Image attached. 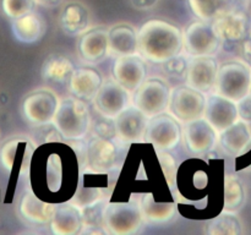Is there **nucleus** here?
Returning a JSON list of instances; mask_svg holds the SVG:
<instances>
[{"instance_id": "obj_23", "label": "nucleus", "mask_w": 251, "mask_h": 235, "mask_svg": "<svg viewBox=\"0 0 251 235\" xmlns=\"http://www.w3.org/2000/svg\"><path fill=\"white\" fill-rule=\"evenodd\" d=\"M221 41H239L244 38L247 20L240 12H226L212 22Z\"/></svg>"}, {"instance_id": "obj_35", "label": "nucleus", "mask_w": 251, "mask_h": 235, "mask_svg": "<svg viewBox=\"0 0 251 235\" xmlns=\"http://www.w3.org/2000/svg\"><path fill=\"white\" fill-rule=\"evenodd\" d=\"M239 103V117L245 121H251V97H245Z\"/></svg>"}, {"instance_id": "obj_1", "label": "nucleus", "mask_w": 251, "mask_h": 235, "mask_svg": "<svg viewBox=\"0 0 251 235\" xmlns=\"http://www.w3.org/2000/svg\"><path fill=\"white\" fill-rule=\"evenodd\" d=\"M183 47L180 29L162 20H150L137 32V51L152 63H167L178 56Z\"/></svg>"}, {"instance_id": "obj_30", "label": "nucleus", "mask_w": 251, "mask_h": 235, "mask_svg": "<svg viewBox=\"0 0 251 235\" xmlns=\"http://www.w3.org/2000/svg\"><path fill=\"white\" fill-rule=\"evenodd\" d=\"M206 232L211 235H235L242 233V223L233 213L223 212L207 224Z\"/></svg>"}, {"instance_id": "obj_17", "label": "nucleus", "mask_w": 251, "mask_h": 235, "mask_svg": "<svg viewBox=\"0 0 251 235\" xmlns=\"http://www.w3.org/2000/svg\"><path fill=\"white\" fill-rule=\"evenodd\" d=\"M83 225L82 211L73 203L56 206L50 220V229L55 235L77 234Z\"/></svg>"}, {"instance_id": "obj_39", "label": "nucleus", "mask_w": 251, "mask_h": 235, "mask_svg": "<svg viewBox=\"0 0 251 235\" xmlns=\"http://www.w3.org/2000/svg\"><path fill=\"white\" fill-rule=\"evenodd\" d=\"M250 92H251V90H250Z\"/></svg>"}, {"instance_id": "obj_34", "label": "nucleus", "mask_w": 251, "mask_h": 235, "mask_svg": "<svg viewBox=\"0 0 251 235\" xmlns=\"http://www.w3.org/2000/svg\"><path fill=\"white\" fill-rule=\"evenodd\" d=\"M85 21V9L78 4H70L65 7L63 14V22L66 28H78Z\"/></svg>"}, {"instance_id": "obj_21", "label": "nucleus", "mask_w": 251, "mask_h": 235, "mask_svg": "<svg viewBox=\"0 0 251 235\" xmlns=\"http://www.w3.org/2000/svg\"><path fill=\"white\" fill-rule=\"evenodd\" d=\"M54 203L44 202L39 200L31 188L26 191L20 202V213L25 219L28 222L37 223V224H46L50 222L53 218L54 212L56 210Z\"/></svg>"}, {"instance_id": "obj_28", "label": "nucleus", "mask_w": 251, "mask_h": 235, "mask_svg": "<svg viewBox=\"0 0 251 235\" xmlns=\"http://www.w3.org/2000/svg\"><path fill=\"white\" fill-rule=\"evenodd\" d=\"M156 153L158 156L162 169H163L164 176H166L167 181H168L169 188H171L174 201L178 203H186V205H199L200 208H205L206 205H207V198L203 201H199V202H193V201L183 198L180 193H179L178 188H176V170H178V166L176 165V161H174L173 156L167 153V151H158Z\"/></svg>"}, {"instance_id": "obj_14", "label": "nucleus", "mask_w": 251, "mask_h": 235, "mask_svg": "<svg viewBox=\"0 0 251 235\" xmlns=\"http://www.w3.org/2000/svg\"><path fill=\"white\" fill-rule=\"evenodd\" d=\"M149 118L136 107H127L115 118L114 130L118 140L124 143L144 142Z\"/></svg>"}, {"instance_id": "obj_19", "label": "nucleus", "mask_w": 251, "mask_h": 235, "mask_svg": "<svg viewBox=\"0 0 251 235\" xmlns=\"http://www.w3.org/2000/svg\"><path fill=\"white\" fill-rule=\"evenodd\" d=\"M102 85V76L93 69H77V70H74L73 75L69 80L70 92L75 97L87 100L95 99Z\"/></svg>"}, {"instance_id": "obj_37", "label": "nucleus", "mask_w": 251, "mask_h": 235, "mask_svg": "<svg viewBox=\"0 0 251 235\" xmlns=\"http://www.w3.org/2000/svg\"><path fill=\"white\" fill-rule=\"evenodd\" d=\"M158 0H131L132 5L139 10H149L157 4Z\"/></svg>"}, {"instance_id": "obj_13", "label": "nucleus", "mask_w": 251, "mask_h": 235, "mask_svg": "<svg viewBox=\"0 0 251 235\" xmlns=\"http://www.w3.org/2000/svg\"><path fill=\"white\" fill-rule=\"evenodd\" d=\"M184 140L190 153L202 156L216 148L218 132L205 118H202L186 124L184 129Z\"/></svg>"}, {"instance_id": "obj_10", "label": "nucleus", "mask_w": 251, "mask_h": 235, "mask_svg": "<svg viewBox=\"0 0 251 235\" xmlns=\"http://www.w3.org/2000/svg\"><path fill=\"white\" fill-rule=\"evenodd\" d=\"M59 98L49 90H39L27 95L22 110L29 122L34 125H46L53 121Z\"/></svg>"}, {"instance_id": "obj_31", "label": "nucleus", "mask_w": 251, "mask_h": 235, "mask_svg": "<svg viewBox=\"0 0 251 235\" xmlns=\"http://www.w3.org/2000/svg\"><path fill=\"white\" fill-rule=\"evenodd\" d=\"M63 184V163L58 153H51L47 161V186L50 192H58Z\"/></svg>"}, {"instance_id": "obj_26", "label": "nucleus", "mask_w": 251, "mask_h": 235, "mask_svg": "<svg viewBox=\"0 0 251 235\" xmlns=\"http://www.w3.org/2000/svg\"><path fill=\"white\" fill-rule=\"evenodd\" d=\"M43 32V20L34 12L15 19L12 22V33L15 38L22 43H34L41 38Z\"/></svg>"}, {"instance_id": "obj_7", "label": "nucleus", "mask_w": 251, "mask_h": 235, "mask_svg": "<svg viewBox=\"0 0 251 235\" xmlns=\"http://www.w3.org/2000/svg\"><path fill=\"white\" fill-rule=\"evenodd\" d=\"M180 139V125L176 121V117L163 113L149 119L144 142L151 143L156 152H168L176 148Z\"/></svg>"}, {"instance_id": "obj_4", "label": "nucleus", "mask_w": 251, "mask_h": 235, "mask_svg": "<svg viewBox=\"0 0 251 235\" xmlns=\"http://www.w3.org/2000/svg\"><path fill=\"white\" fill-rule=\"evenodd\" d=\"M134 193L129 202L108 203L103 212V222L108 232L113 235L134 234L140 229L142 224L141 207L140 198L135 201Z\"/></svg>"}, {"instance_id": "obj_38", "label": "nucleus", "mask_w": 251, "mask_h": 235, "mask_svg": "<svg viewBox=\"0 0 251 235\" xmlns=\"http://www.w3.org/2000/svg\"><path fill=\"white\" fill-rule=\"evenodd\" d=\"M38 1H47V0H38Z\"/></svg>"}, {"instance_id": "obj_6", "label": "nucleus", "mask_w": 251, "mask_h": 235, "mask_svg": "<svg viewBox=\"0 0 251 235\" xmlns=\"http://www.w3.org/2000/svg\"><path fill=\"white\" fill-rule=\"evenodd\" d=\"M206 102L207 98L202 92L190 86H183L171 92L169 109L176 120L188 124L205 118Z\"/></svg>"}, {"instance_id": "obj_16", "label": "nucleus", "mask_w": 251, "mask_h": 235, "mask_svg": "<svg viewBox=\"0 0 251 235\" xmlns=\"http://www.w3.org/2000/svg\"><path fill=\"white\" fill-rule=\"evenodd\" d=\"M205 119L221 134L239 120V108L235 102L216 93L207 98Z\"/></svg>"}, {"instance_id": "obj_24", "label": "nucleus", "mask_w": 251, "mask_h": 235, "mask_svg": "<svg viewBox=\"0 0 251 235\" xmlns=\"http://www.w3.org/2000/svg\"><path fill=\"white\" fill-rule=\"evenodd\" d=\"M248 190L240 175L227 171L225 176V205L223 212L235 213L244 207Z\"/></svg>"}, {"instance_id": "obj_33", "label": "nucleus", "mask_w": 251, "mask_h": 235, "mask_svg": "<svg viewBox=\"0 0 251 235\" xmlns=\"http://www.w3.org/2000/svg\"><path fill=\"white\" fill-rule=\"evenodd\" d=\"M17 146H19V140H12L2 147L0 152V176L9 179L12 165H14Z\"/></svg>"}, {"instance_id": "obj_29", "label": "nucleus", "mask_w": 251, "mask_h": 235, "mask_svg": "<svg viewBox=\"0 0 251 235\" xmlns=\"http://www.w3.org/2000/svg\"><path fill=\"white\" fill-rule=\"evenodd\" d=\"M191 10L202 21H213L229 11L233 0H188Z\"/></svg>"}, {"instance_id": "obj_18", "label": "nucleus", "mask_w": 251, "mask_h": 235, "mask_svg": "<svg viewBox=\"0 0 251 235\" xmlns=\"http://www.w3.org/2000/svg\"><path fill=\"white\" fill-rule=\"evenodd\" d=\"M251 142V129L245 120L237 122L221 132L220 147L225 154L229 157H238L245 151Z\"/></svg>"}, {"instance_id": "obj_3", "label": "nucleus", "mask_w": 251, "mask_h": 235, "mask_svg": "<svg viewBox=\"0 0 251 235\" xmlns=\"http://www.w3.org/2000/svg\"><path fill=\"white\" fill-rule=\"evenodd\" d=\"M53 122L64 140H83L91 127V114L87 103L75 95L63 98L59 100Z\"/></svg>"}, {"instance_id": "obj_8", "label": "nucleus", "mask_w": 251, "mask_h": 235, "mask_svg": "<svg viewBox=\"0 0 251 235\" xmlns=\"http://www.w3.org/2000/svg\"><path fill=\"white\" fill-rule=\"evenodd\" d=\"M171 91L161 80H147L140 86L134 97V104L147 118L163 114L169 108Z\"/></svg>"}, {"instance_id": "obj_36", "label": "nucleus", "mask_w": 251, "mask_h": 235, "mask_svg": "<svg viewBox=\"0 0 251 235\" xmlns=\"http://www.w3.org/2000/svg\"><path fill=\"white\" fill-rule=\"evenodd\" d=\"M207 174L202 170H199L194 174V186L196 188H205L207 185Z\"/></svg>"}, {"instance_id": "obj_5", "label": "nucleus", "mask_w": 251, "mask_h": 235, "mask_svg": "<svg viewBox=\"0 0 251 235\" xmlns=\"http://www.w3.org/2000/svg\"><path fill=\"white\" fill-rule=\"evenodd\" d=\"M216 93L235 103L248 97L251 90V70L245 64L230 61L218 69Z\"/></svg>"}, {"instance_id": "obj_22", "label": "nucleus", "mask_w": 251, "mask_h": 235, "mask_svg": "<svg viewBox=\"0 0 251 235\" xmlns=\"http://www.w3.org/2000/svg\"><path fill=\"white\" fill-rule=\"evenodd\" d=\"M140 207L145 219L156 224L169 222L178 214V202H156L151 192L140 197Z\"/></svg>"}, {"instance_id": "obj_11", "label": "nucleus", "mask_w": 251, "mask_h": 235, "mask_svg": "<svg viewBox=\"0 0 251 235\" xmlns=\"http://www.w3.org/2000/svg\"><path fill=\"white\" fill-rule=\"evenodd\" d=\"M147 68L142 56L132 55L118 56L113 64V76L119 85L130 93L136 92L146 81Z\"/></svg>"}, {"instance_id": "obj_25", "label": "nucleus", "mask_w": 251, "mask_h": 235, "mask_svg": "<svg viewBox=\"0 0 251 235\" xmlns=\"http://www.w3.org/2000/svg\"><path fill=\"white\" fill-rule=\"evenodd\" d=\"M109 51L118 56L132 55L137 51V34L132 27L119 24L108 31Z\"/></svg>"}, {"instance_id": "obj_32", "label": "nucleus", "mask_w": 251, "mask_h": 235, "mask_svg": "<svg viewBox=\"0 0 251 235\" xmlns=\"http://www.w3.org/2000/svg\"><path fill=\"white\" fill-rule=\"evenodd\" d=\"M34 0H1V6L6 16L15 20L32 12Z\"/></svg>"}, {"instance_id": "obj_15", "label": "nucleus", "mask_w": 251, "mask_h": 235, "mask_svg": "<svg viewBox=\"0 0 251 235\" xmlns=\"http://www.w3.org/2000/svg\"><path fill=\"white\" fill-rule=\"evenodd\" d=\"M218 64L211 56H193L186 70L188 86L202 93L215 90L218 75Z\"/></svg>"}, {"instance_id": "obj_20", "label": "nucleus", "mask_w": 251, "mask_h": 235, "mask_svg": "<svg viewBox=\"0 0 251 235\" xmlns=\"http://www.w3.org/2000/svg\"><path fill=\"white\" fill-rule=\"evenodd\" d=\"M78 51L83 60L98 63L109 51V38L105 29H92L83 34L78 41Z\"/></svg>"}, {"instance_id": "obj_27", "label": "nucleus", "mask_w": 251, "mask_h": 235, "mask_svg": "<svg viewBox=\"0 0 251 235\" xmlns=\"http://www.w3.org/2000/svg\"><path fill=\"white\" fill-rule=\"evenodd\" d=\"M74 66L68 58L61 55H53L44 63L42 73L47 81L53 83L69 82L74 72Z\"/></svg>"}, {"instance_id": "obj_12", "label": "nucleus", "mask_w": 251, "mask_h": 235, "mask_svg": "<svg viewBox=\"0 0 251 235\" xmlns=\"http://www.w3.org/2000/svg\"><path fill=\"white\" fill-rule=\"evenodd\" d=\"M130 102V92L115 81L102 85L95 97V105L100 115L107 119H115L124 112Z\"/></svg>"}, {"instance_id": "obj_9", "label": "nucleus", "mask_w": 251, "mask_h": 235, "mask_svg": "<svg viewBox=\"0 0 251 235\" xmlns=\"http://www.w3.org/2000/svg\"><path fill=\"white\" fill-rule=\"evenodd\" d=\"M184 48L191 56H211L218 50L221 39L213 24L208 21H195L184 32Z\"/></svg>"}, {"instance_id": "obj_2", "label": "nucleus", "mask_w": 251, "mask_h": 235, "mask_svg": "<svg viewBox=\"0 0 251 235\" xmlns=\"http://www.w3.org/2000/svg\"><path fill=\"white\" fill-rule=\"evenodd\" d=\"M81 147L78 161L83 175H108L115 170L120 157H124L119 144L103 137H93Z\"/></svg>"}]
</instances>
